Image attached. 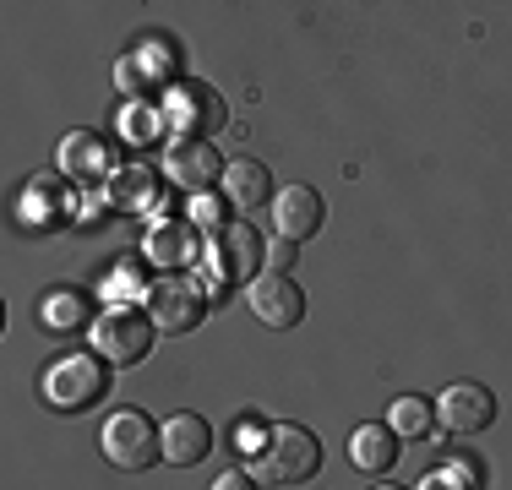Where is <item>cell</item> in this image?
<instances>
[{"label": "cell", "mask_w": 512, "mask_h": 490, "mask_svg": "<svg viewBox=\"0 0 512 490\" xmlns=\"http://www.w3.org/2000/svg\"><path fill=\"white\" fill-rule=\"evenodd\" d=\"M142 300H148L153 322L164 327V333H191L207 316V289L191 284V278H158Z\"/></svg>", "instance_id": "52a82bcc"}, {"label": "cell", "mask_w": 512, "mask_h": 490, "mask_svg": "<svg viewBox=\"0 0 512 490\" xmlns=\"http://www.w3.org/2000/svg\"><path fill=\"white\" fill-rule=\"evenodd\" d=\"M436 485H480V480H474V469H463V463H447V469L436 474Z\"/></svg>", "instance_id": "4316f807"}, {"label": "cell", "mask_w": 512, "mask_h": 490, "mask_svg": "<svg viewBox=\"0 0 512 490\" xmlns=\"http://www.w3.org/2000/svg\"><path fill=\"white\" fill-rule=\"evenodd\" d=\"M60 175L71 186H93V180H109V142L99 131H71L60 142Z\"/></svg>", "instance_id": "4fadbf2b"}, {"label": "cell", "mask_w": 512, "mask_h": 490, "mask_svg": "<svg viewBox=\"0 0 512 490\" xmlns=\"http://www.w3.org/2000/svg\"><path fill=\"white\" fill-rule=\"evenodd\" d=\"M148 262H158L164 273L197 262V224H186V218H164V224H153V235H148Z\"/></svg>", "instance_id": "9a60e30c"}, {"label": "cell", "mask_w": 512, "mask_h": 490, "mask_svg": "<svg viewBox=\"0 0 512 490\" xmlns=\"http://www.w3.org/2000/svg\"><path fill=\"white\" fill-rule=\"evenodd\" d=\"M224 196L240 213H251V207H262L267 196H273V175H267L256 158H235V164H224Z\"/></svg>", "instance_id": "ac0fdd59"}, {"label": "cell", "mask_w": 512, "mask_h": 490, "mask_svg": "<svg viewBox=\"0 0 512 490\" xmlns=\"http://www.w3.org/2000/svg\"><path fill=\"white\" fill-rule=\"evenodd\" d=\"M251 311L262 316L267 327H295L300 316H306V294L289 273H262L251 284Z\"/></svg>", "instance_id": "8fae6325"}, {"label": "cell", "mask_w": 512, "mask_h": 490, "mask_svg": "<svg viewBox=\"0 0 512 490\" xmlns=\"http://www.w3.org/2000/svg\"><path fill=\"white\" fill-rule=\"evenodd\" d=\"M387 425H393L398 436L425 441V436H431V425H436V409H431L425 398H398V403H393V414H387Z\"/></svg>", "instance_id": "7402d4cb"}, {"label": "cell", "mask_w": 512, "mask_h": 490, "mask_svg": "<svg viewBox=\"0 0 512 490\" xmlns=\"http://www.w3.org/2000/svg\"><path fill=\"white\" fill-rule=\"evenodd\" d=\"M295 245H300V240H289V235H278L273 245H267V273H289V267L300 262Z\"/></svg>", "instance_id": "cb8c5ba5"}, {"label": "cell", "mask_w": 512, "mask_h": 490, "mask_svg": "<svg viewBox=\"0 0 512 490\" xmlns=\"http://www.w3.org/2000/svg\"><path fill=\"white\" fill-rule=\"evenodd\" d=\"M104 458L115 463V469L142 474L164 458V431H158L142 409H120L104 420Z\"/></svg>", "instance_id": "277c9868"}, {"label": "cell", "mask_w": 512, "mask_h": 490, "mask_svg": "<svg viewBox=\"0 0 512 490\" xmlns=\"http://www.w3.org/2000/svg\"><path fill=\"white\" fill-rule=\"evenodd\" d=\"M88 300H82L77 289H55V294H44V305H39V322L50 327L55 338H71L77 327H88Z\"/></svg>", "instance_id": "d6986e66"}, {"label": "cell", "mask_w": 512, "mask_h": 490, "mask_svg": "<svg viewBox=\"0 0 512 490\" xmlns=\"http://www.w3.org/2000/svg\"><path fill=\"white\" fill-rule=\"evenodd\" d=\"M22 229H60L71 218V180L66 175H33L17 202Z\"/></svg>", "instance_id": "30bf717a"}, {"label": "cell", "mask_w": 512, "mask_h": 490, "mask_svg": "<svg viewBox=\"0 0 512 490\" xmlns=\"http://www.w3.org/2000/svg\"><path fill=\"white\" fill-rule=\"evenodd\" d=\"M153 311H137L131 300H115L109 311L93 322V349L104 354L109 365H137V360H148V349H153Z\"/></svg>", "instance_id": "3957f363"}, {"label": "cell", "mask_w": 512, "mask_h": 490, "mask_svg": "<svg viewBox=\"0 0 512 490\" xmlns=\"http://www.w3.org/2000/svg\"><path fill=\"white\" fill-rule=\"evenodd\" d=\"M131 294H142V273H137V262H120L109 273V300H131Z\"/></svg>", "instance_id": "603a6c76"}, {"label": "cell", "mask_w": 512, "mask_h": 490, "mask_svg": "<svg viewBox=\"0 0 512 490\" xmlns=\"http://www.w3.org/2000/svg\"><path fill=\"white\" fill-rule=\"evenodd\" d=\"M158 202V175L148 164H120V175H109V207L120 213H148Z\"/></svg>", "instance_id": "e0dca14e"}, {"label": "cell", "mask_w": 512, "mask_h": 490, "mask_svg": "<svg viewBox=\"0 0 512 490\" xmlns=\"http://www.w3.org/2000/svg\"><path fill=\"white\" fill-rule=\"evenodd\" d=\"M191 218H197L202 229H218V224H224V207H218L207 191H197V207H191Z\"/></svg>", "instance_id": "484cf974"}, {"label": "cell", "mask_w": 512, "mask_h": 490, "mask_svg": "<svg viewBox=\"0 0 512 490\" xmlns=\"http://www.w3.org/2000/svg\"><path fill=\"white\" fill-rule=\"evenodd\" d=\"M349 458H355L360 474H387L398 463V431L393 425H360L349 436Z\"/></svg>", "instance_id": "2e32d148"}, {"label": "cell", "mask_w": 512, "mask_h": 490, "mask_svg": "<svg viewBox=\"0 0 512 490\" xmlns=\"http://www.w3.org/2000/svg\"><path fill=\"white\" fill-rule=\"evenodd\" d=\"M256 262H267V245L256 240L251 224H218V229H207V278H213L218 289L251 278Z\"/></svg>", "instance_id": "5b68a950"}, {"label": "cell", "mask_w": 512, "mask_h": 490, "mask_svg": "<svg viewBox=\"0 0 512 490\" xmlns=\"http://www.w3.org/2000/svg\"><path fill=\"white\" fill-rule=\"evenodd\" d=\"M322 218H327V202L316 186H289L273 196V229L289 240H311L322 229Z\"/></svg>", "instance_id": "7c38bea8"}, {"label": "cell", "mask_w": 512, "mask_h": 490, "mask_svg": "<svg viewBox=\"0 0 512 490\" xmlns=\"http://www.w3.org/2000/svg\"><path fill=\"white\" fill-rule=\"evenodd\" d=\"M164 115L180 137H213V131L229 126L224 93L207 88V82H175V88L164 93Z\"/></svg>", "instance_id": "8992f818"}, {"label": "cell", "mask_w": 512, "mask_h": 490, "mask_svg": "<svg viewBox=\"0 0 512 490\" xmlns=\"http://www.w3.org/2000/svg\"><path fill=\"white\" fill-rule=\"evenodd\" d=\"M322 469V441L306 425H273L262 441V452L251 458V474L262 485H306Z\"/></svg>", "instance_id": "6da1fadb"}, {"label": "cell", "mask_w": 512, "mask_h": 490, "mask_svg": "<svg viewBox=\"0 0 512 490\" xmlns=\"http://www.w3.org/2000/svg\"><path fill=\"white\" fill-rule=\"evenodd\" d=\"M262 441H267V431H262L256 420H240V425H235V447L246 452V458H256V452H262Z\"/></svg>", "instance_id": "d4e9b609"}, {"label": "cell", "mask_w": 512, "mask_h": 490, "mask_svg": "<svg viewBox=\"0 0 512 490\" xmlns=\"http://www.w3.org/2000/svg\"><path fill=\"white\" fill-rule=\"evenodd\" d=\"M115 77L126 82L131 93H153L158 82L169 77V49H164V44H148V49H142V55L120 60V66H115Z\"/></svg>", "instance_id": "ffe728a7"}, {"label": "cell", "mask_w": 512, "mask_h": 490, "mask_svg": "<svg viewBox=\"0 0 512 490\" xmlns=\"http://www.w3.org/2000/svg\"><path fill=\"white\" fill-rule=\"evenodd\" d=\"M104 392H109V360L104 354H66V360H55L50 371H44V398H50V409H60V414L93 409Z\"/></svg>", "instance_id": "7a4b0ae2"}, {"label": "cell", "mask_w": 512, "mask_h": 490, "mask_svg": "<svg viewBox=\"0 0 512 490\" xmlns=\"http://www.w3.org/2000/svg\"><path fill=\"white\" fill-rule=\"evenodd\" d=\"M207 452H213V431H207L202 414H175V420H164V463L191 469Z\"/></svg>", "instance_id": "5bb4252c"}, {"label": "cell", "mask_w": 512, "mask_h": 490, "mask_svg": "<svg viewBox=\"0 0 512 490\" xmlns=\"http://www.w3.org/2000/svg\"><path fill=\"white\" fill-rule=\"evenodd\" d=\"M436 420L453 436H480L485 425L496 420V392L480 387V382H453L442 392V403H436Z\"/></svg>", "instance_id": "9c48e42d"}, {"label": "cell", "mask_w": 512, "mask_h": 490, "mask_svg": "<svg viewBox=\"0 0 512 490\" xmlns=\"http://www.w3.org/2000/svg\"><path fill=\"white\" fill-rule=\"evenodd\" d=\"M164 175L175 180L180 191H207V186H224V158L213 153L207 137H180L175 147L164 153Z\"/></svg>", "instance_id": "ba28073f"}, {"label": "cell", "mask_w": 512, "mask_h": 490, "mask_svg": "<svg viewBox=\"0 0 512 490\" xmlns=\"http://www.w3.org/2000/svg\"><path fill=\"white\" fill-rule=\"evenodd\" d=\"M164 104H142V98H131L126 109H120V137L126 142H137V147H148L158 131H164Z\"/></svg>", "instance_id": "44dd1931"}]
</instances>
